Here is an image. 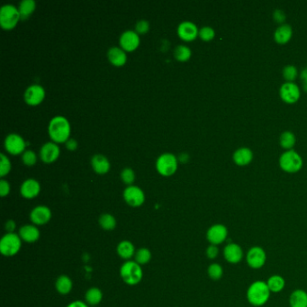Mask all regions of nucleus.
<instances>
[{"label":"nucleus","mask_w":307,"mask_h":307,"mask_svg":"<svg viewBox=\"0 0 307 307\" xmlns=\"http://www.w3.org/2000/svg\"><path fill=\"white\" fill-rule=\"evenodd\" d=\"M223 256L225 261L232 265H237L245 258L244 250L240 244L230 243L223 250Z\"/></svg>","instance_id":"9d476101"},{"label":"nucleus","mask_w":307,"mask_h":307,"mask_svg":"<svg viewBox=\"0 0 307 307\" xmlns=\"http://www.w3.org/2000/svg\"><path fill=\"white\" fill-rule=\"evenodd\" d=\"M60 150L58 143L48 142L41 147L40 158L45 163H52L60 156Z\"/></svg>","instance_id":"f3484780"},{"label":"nucleus","mask_w":307,"mask_h":307,"mask_svg":"<svg viewBox=\"0 0 307 307\" xmlns=\"http://www.w3.org/2000/svg\"><path fill=\"white\" fill-rule=\"evenodd\" d=\"M283 77L289 82H294L298 76V70L295 65H287L283 69Z\"/></svg>","instance_id":"c9c22d12"},{"label":"nucleus","mask_w":307,"mask_h":307,"mask_svg":"<svg viewBox=\"0 0 307 307\" xmlns=\"http://www.w3.org/2000/svg\"><path fill=\"white\" fill-rule=\"evenodd\" d=\"M273 17L277 23H280L281 25H282V23L285 21V13L280 10V9H277V10H275V12H274Z\"/></svg>","instance_id":"a18cd8bd"},{"label":"nucleus","mask_w":307,"mask_h":307,"mask_svg":"<svg viewBox=\"0 0 307 307\" xmlns=\"http://www.w3.org/2000/svg\"><path fill=\"white\" fill-rule=\"evenodd\" d=\"M135 261L138 263L139 265H145L150 262L151 259V252L147 248H141L135 252Z\"/></svg>","instance_id":"72a5a7b5"},{"label":"nucleus","mask_w":307,"mask_h":307,"mask_svg":"<svg viewBox=\"0 0 307 307\" xmlns=\"http://www.w3.org/2000/svg\"><path fill=\"white\" fill-rule=\"evenodd\" d=\"M300 79H301L303 90L304 91H307V68L302 70V72L300 73Z\"/></svg>","instance_id":"49530a36"},{"label":"nucleus","mask_w":307,"mask_h":307,"mask_svg":"<svg viewBox=\"0 0 307 307\" xmlns=\"http://www.w3.org/2000/svg\"><path fill=\"white\" fill-rule=\"evenodd\" d=\"M214 35L215 32L213 27H203L199 29V36L204 41H211L212 39H214Z\"/></svg>","instance_id":"58836bf2"},{"label":"nucleus","mask_w":307,"mask_h":307,"mask_svg":"<svg viewBox=\"0 0 307 307\" xmlns=\"http://www.w3.org/2000/svg\"><path fill=\"white\" fill-rule=\"evenodd\" d=\"M36 8L34 0H23L19 3L18 10L22 20L28 18Z\"/></svg>","instance_id":"c85d7f7f"},{"label":"nucleus","mask_w":307,"mask_h":307,"mask_svg":"<svg viewBox=\"0 0 307 307\" xmlns=\"http://www.w3.org/2000/svg\"><path fill=\"white\" fill-rule=\"evenodd\" d=\"M121 179L124 183L127 184L128 186H131L135 182V173L131 168H124L121 171Z\"/></svg>","instance_id":"ea45409f"},{"label":"nucleus","mask_w":307,"mask_h":307,"mask_svg":"<svg viewBox=\"0 0 307 307\" xmlns=\"http://www.w3.org/2000/svg\"><path fill=\"white\" fill-rule=\"evenodd\" d=\"M67 307H89L86 305V303H84L82 301H74L72 303H70Z\"/></svg>","instance_id":"09e8293b"},{"label":"nucleus","mask_w":307,"mask_h":307,"mask_svg":"<svg viewBox=\"0 0 307 307\" xmlns=\"http://www.w3.org/2000/svg\"><path fill=\"white\" fill-rule=\"evenodd\" d=\"M279 94L282 100L289 104H294L298 101L301 95L298 85L295 82L289 81H286L281 85Z\"/></svg>","instance_id":"ddd939ff"},{"label":"nucleus","mask_w":307,"mask_h":307,"mask_svg":"<svg viewBox=\"0 0 307 307\" xmlns=\"http://www.w3.org/2000/svg\"><path fill=\"white\" fill-rule=\"evenodd\" d=\"M21 19L18 8L12 4H6L0 8V26L5 30H12Z\"/></svg>","instance_id":"20e7f679"},{"label":"nucleus","mask_w":307,"mask_h":307,"mask_svg":"<svg viewBox=\"0 0 307 307\" xmlns=\"http://www.w3.org/2000/svg\"><path fill=\"white\" fill-rule=\"evenodd\" d=\"M267 285L270 289V292L271 294H277V293H280L284 290L286 287V280L284 277L280 276V275H272L270 276L268 280L266 281Z\"/></svg>","instance_id":"a878e982"},{"label":"nucleus","mask_w":307,"mask_h":307,"mask_svg":"<svg viewBox=\"0 0 307 307\" xmlns=\"http://www.w3.org/2000/svg\"><path fill=\"white\" fill-rule=\"evenodd\" d=\"M30 219L35 225H45L52 219V211L48 206H36L31 212Z\"/></svg>","instance_id":"a211bd4d"},{"label":"nucleus","mask_w":307,"mask_h":307,"mask_svg":"<svg viewBox=\"0 0 307 307\" xmlns=\"http://www.w3.org/2000/svg\"><path fill=\"white\" fill-rule=\"evenodd\" d=\"M72 287L73 284L72 279L66 275H62L57 278L55 288L60 295H68L72 291Z\"/></svg>","instance_id":"cd10ccee"},{"label":"nucleus","mask_w":307,"mask_h":307,"mask_svg":"<svg viewBox=\"0 0 307 307\" xmlns=\"http://www.w3.org/2000/svg\"><path fill=\"white\" fill-rule=\"evenodd\" d=\"M71 124L63 116H56L50 121L48 133L54 143H66L71 135Z\"/></svg>","instance_id":"f03ea898"},{"label":"nucleus","mask_w":307,"mask_h":307,"mask_svg":"<svg viewBox=\"0 0 307 307\" xmlns=\"http://www.w3.org/2000/svg\"><path fill=\"white\" fill-rule=\"evenodd\" d=\"M41 191V185L34 179H27L20 187V194L25 199H32L36 198Z\"/></svg>","instance_id":"6ab92c4d"},{"label":"nucleus","mask_w":307,"mask_h":307,"mask_svg":"<svg viewBox=\"0 0 307 307\" xmlns=\"http://www.w3.org/2000/svg\"><path fill=\"white\" fill-rule=\"evenodd\" d=\"M19 236L27 244H34L40 238V231L35 225H26L19 229Z\"/></svg>","instance_id":"aec40b11"},{"label":"nucleus","mask_w":307,"mask_h":307,"mask_svg":"<svg viewBox=\"0 0 307 307\" xmlns=\"http://www.w3.org/2000/svg\"><path fill=\"white\" fill-rule=\"evenodd\" d=\"M0 157H1L0 177L3 178V177L7 176L8 173L10 172V170H11V161H9V159L4 154H1Z\"/></svg>","instance_id":"e433bc0d"},{"label":"nucleus","mask_w":307,"mask_h":307,"mask_svg":"<svg viewBox=\"0 0 307 307\" xmlns=\"http://www.w3.org/2000/svg\"><path fill=\"white\" fill-rule=\"evenodd\" d=\"M45 90L39 84H34L27 87L25 92V101L30 105H37L43 101Z\"/></svg>","instance_id":"4468645a"},{"label":"nucleus","mask_w":307,"mask_h":307,"mask_svg":"<svg viewBox=\"0 0 307 307\" xmlns=\"http://www.w3.org/2000/svg\"><path fill=\"white\" fill-rule=\"evenodd\" d=\"M233 161L239 166H245L251 163L253 159V152L250 148L242 147L234 151L232 155Z\"/></svg>","instance_id":"5701e85b"},{"label":"nucleus","mask_w":307,"mask_h":307,"mask_svg":"<svg viewBox=\"0 0 307 307\" xmlns=\"http://www.w3.org/2000/svg\"><path fill=\"white\" fill-rule=\"evenodd\" d=\"M98 222H99V225L101 226V228L104 229L105 231H112L116 228V218L114 217L112 214H102L101 216L99 217Z\"/></svg>","instance_id":"f704fd0d"},{"label":"nucleus","mask_w":307,"mask_h":307,"mask_svg":"<svg viewBox=\"0 0 307 307\" xmlns=\"http://www.w3.org/2000/svg\"><path fill=\"white\" fill-rule=\"evenodd\" d=\"M102 298H103L102 291L100 289H97V288H92V289H89L86 292V295H85V299H86V303L90 304V305H97L101 302Z\"/></svg>","instance_id":"c756f323"},{"label":"nucleus","mask_w":307,"mask_h":307,"mask_svg":"<svg viewBox=\"0 0 307 307\" xmlns=\"http://www.w3.org/2000/svg\"><path fill=\"white\" fill-rule=\"evenodd\" d=\"M271 292L266 281L256 280L249 286L246 291V298L249 303L254 307L265 305L270 299Z\"/></svg>","instance_id":"f257e3e1"},{"label":"nucleus","mask_w":307,"mask_h":307,"mask_svg":"<svg viewBox=\"0 0 307 307\" xmlns=\"http://www.w3.org/2000/svg\"><path fill=\"white\" fill-rule=\"evenodd\" d=\"M117 253L120 258L124 259H130L135 255V249L134 244L129 240H122L117 246Z\"/></svg>","instance_id":"bb28decb"},{"label":"nucleus","mask_w":307,"mask_h":307,"mask_svg":"<svg viewBox=\"0 0 307 307\" xmlns=\"http://www.w3.org/2000/svg\"><path fill=\"white\" fill-rule=\"evenodd\" d=\"M124 200L127 203L129 206L133 207H138L143 205L145 201V195L142 188L137 187V186H128L124 190Z\"/></svg>","instance_id":"f8f14e48"},{"label":"nucleus","mask_w":307,"mask_h":307,"mask_svg":"<svg viewBox=\"0 0 307 307\" xmlns=\"http://www.w3.org/2000/svg\"><path fill=\"white\" fill-rule=\"evenodd\" d=\"M141 42L139 34L134 30L124 31L119 38L121 48L126 52H133L138 48Z\"/></svg>","instance_id":"2eb2a0df"},{"label":"nucleus","mask_w":307,"mask_h":307,"mask_svg":"<svg viewBox=\"0 0 307 307\" xmlns=\"http://www.w3.org/2000/svg\"><path fill=\"white\" fill-rule=\"evenodd\" d=\"M22 161L27 166H34L37 161V155L34 150H26L22 154Z\"/></svg>","instance_id":"4c0bfd02"},{"label":"nucleus","mask_w":307,"mask_h":307,"mask_svg":"<svg viewBox=\"0 0 307 307\" xmlns=\"http://www.w3.org/2000/svg\"><path fill=\"white\" fill-rule=\"evenodd\" d=\"M191 55V49L187 45H178L174 50V56L180 61H187L190 59Z\"/></svg>","instance_id":"2f4dec72"},{"label":"nucleus","mask_w":307,"mask_h":307,"mask_svg":"<svg viewBox=\"0 0 307 307\" xmlns=\"http://www.w3.org/2000/svg\"><path fill=\"white\" fill-rule=\"evenodd\" d=\"M293 34L292 27L289 24H282L274 33V39L279 45H285L291 39Z\"/></svg>","instance_id":"b1692460"},{"label":"nucleus","mask_w":307,"mask_h":307,"mask_svg":"<svg viewBox=\"0 0 307 307\" xmlns=\"http://www.w3.org/2000/svg\"><path fill=\"white\" fill-rule=\"evenodd\" d=\"M22 246V239L15 232L5 234L0 240V251L6 257H12L18 253Z\"/></svg>","instance_id":"423d86ee"},{"label":"nucleus","mask_w":307,"mask_h":307,"mask_svg":"<svg viewBox=\"0 0 307 307\" xmlns=\"http://www.w3.org/2000/svg\"><path fill=\"white\" fill-rule=\"evenodd\" d=\"M109 61L116 67L124 66L127 61V55L124 50L121 47H111L107 52Z\"/></svg>","instance_id":"412c9836"},{"label":"nucleus","mask_w":307,"mask_h":307,"mask_svg":"<svg viewBox=\"0 0 307 307\" xmlns=\"http://www.w3.org/2000/svg\"><path fill=\"white\" fill-rule=\"evenodd\" d=\"M65 144H66V148H67L68 150H71V151H74V150H77L78 146H79L78 142L76 141L75 139L73 138L69 139L67 142L65 143Z\"/></svg>","instance_id":"c03bdc74"},{"label":"nucleus","mask_w":307,"mask_h":307,"mask_svg":"<svg viewBox=\"0 0 307 307\" xmlns=\"http://www.w3.org/2000/svg\"><path fill=\"white\" fill-rule=\"evenodd\" d=\"M245 260L252 270H260L267 262L266 251L260 246H252L246 252Z\"/></svg>","instance_id":"6e6552de"},{"label":"nucleus","mask_w":307,"mask_h":307,"mask_svg":"<svg viewBox=\"0 0 307 307\" xmlns=\"http://www.w3.org/2000/svg\"><path fill=\"white\" fill-rule=\"evenodd\" d=\"M178 35L184 41H190L199 36V28L195 23L183 21L180 23L177 29Z\"/></svg>","instance_id":"dca6fc26"},{"label":"nucleus","mask_w":307,"mask_h":307,"mask_svg":"<svg viewBox=\"0 0 307 307\" xmlns=\"http://www.w3.org/2000/svg\"><path fill=\"white\" fill-rule=\"evenodd\" d=\"M188 159H189V156H188V154H180V156L178 158V160L180 161V162H187L188 161Z\"/></svg>","instance_id":"8fccbe9b"},{"label":"nucleus","mask_w":307,"mask_h":307,"mask_svg":"<svg viewBox=\"0 0 307 307\" xmlns=\"http://www.w3.org/2000/svg\"><path fill=\"white\" fill-rule=\"evenodd\" d=\"M15 226H16V225H15V221L8 220L5 225V228L7 230L8 233H11V232H14V231H15Z\"/></svg>","instance_id":"de8ad7c7"},{"label":"nucleus","mask_w":307,"mask_h":307,"mask_svg":"<svg viewBox=\"0 0 307 307\" xmlns=\"http://www.w3.org/2000/svg\"><path fill=\"white\" fill-rule=\"evenodd\" d=\"M178 162L179 160L174 154L165 152L158 157L156 169L162 176H171L178 169Z\"/></svg>","instance_id":"0eeeda50"},{"label":"nucleus","mask_w":307,"mask_h":307,"mask_svg":"<svg viewBox=\"0 0 307 307\" xmlns=\"http://www.w3.org/2000/svg\"><path fill=\"white\" fill-rule=\"evenodd\" d=\"M91 166L95 172L101 175L108 172L111 167L108 159L102 154H96L91 158Z\"/></svg>","instance_id":"4be33fe9"},{"label":"nucleus","mask_w":307,"mask_h":307,"mask_svg":"<svg viewBox=\"0 0 307 307\" xmlns=\"http://www.w3.org/2000/svg\"><path fill=\"white\" fill-rule=\"evenodd\" d=\"M27 144L28 143L25 141V139L17 134H10L5 139V149L13 155H18L22 152L24 154Z\"/></svg>","instance_id":"9b49d317"},{"label":"nucleus","mask_w":307,"mask_h":307,"mask_svg":"<svg viewBox=\"0 0 307 307\" xmlns=\"http://www.w3.org/2000/svg\"><path fill=\"white\" fill-rule=\"evenodd\" d=\"M207 275L212 280H220L224 276V268L218 263H212L207 268Z\"/></svg>","instance_id":"473e14b6"},{"label":"nucleus","mask_w":307,"mask_h":307,"mask_svg":"<svg viewBox=\"0 0 307 307\" xmlns=\"http://www.w3.org/2000/svg\"><path fill=\"white\" fill-rule=\"evenodd\" d=\"M10 189H11V187H10V184L8 183V181L4 179L0 180V195L2 198L7 196L10 193Z\"/></svg>","instance_id":"37998d69"},{"label":"nucleus","mask_w":307,"mask_h":307,"mask_svg":"<svg viewBox=\"0 0 307 307\" xmlns=\"http://www.w3.org/2000/svg\"><path fill=\"white\" fill-rule=\"evenodd\" d=\"M290 307H307V292L303 289L294 290L289 299Z\"/></svg>","instance_id":"393cba45"},{"label":"nucleus","mask_w":307,"mask_h":307,"mask_svg":"<svg viewBox=\"0 0 307 307\" xmlns=\"http://www.w3.org/2000/svg\"><path fill=\"white\" fill-rule=\"evenodd\" d=\"M150 30V23L147 20L142 19L135 25V32L138 34H146L148 31Z\"/></svg>","instance_id":"a19ab883"},{"label":"nucleus","mask_w":307,"mask_h":307,"mask_svg":"<svg viewBox=\"0 0 307 307\" xmlns=\"http://www.w3.org/2000/svg\"><path fill=\"white\" fill-rule=\"evenodd\" d=\"M279 165L281 169L287 172H297L303 167V160L296 150H288L281 154Z\"/></svg>","instance_id":"39448f33"},{"label":"nucleus","mask_w":307,"mask_h":307,"mask_svg":"<svg viewBox=\"0 0 307 307\" xmlns=\"http://www.w3.org/2000/svg\"><path fill=\"white\" fill-rule=\"evenodd\" d=\"M229 231L227 226L223 224L211 225L206 232V240L212 245L219 246L227 240Z\"/></svg>","instance_id":"1a4fd4ad"},{"label":"nucleus","mask_w":307,"mask_h":307,"mask_svg":"<svg viewBox=\"0 0 307 307\" xmlns=\"http://www.w3.org/2000/svg\"><path fill=\"white\" fill-rule=\"evenodd\" d=\"M296 136L290 131H283L279 138L281 146L287 150H292L293 147L296 144Z\"/></svg>","instance_id":"7c9ffc66"},{"label":"nucleus","mask_w":307,"mask_h":307,"mask_svg":"<svg viewBox=\"0 0 307 307\" xmlns=\"http://www.w3.org/2000/svg\"><path fill=\"white\" fill-rule=\"evenodd\" d=\"M206 257L209 259H215L218 258L220 254V250L216 245H212L210 244L208 247L206 248Z\"/></svg>","instance_id":"79ce46f5"},{"label":"nucleus","mask_w":307,"mask_h":307,"mask_svg":"<svg viewBox=\"0 0 307 307\" xmlns=\"http://www.w3.org/2000/svg\"><path fill=\"white\" fill-rule=\"evenodd\" d=\"M120 275L122 279L127 285H137L143 278V272L141 265L136 261H126L121 267Z\"/></svg>","instance_id":"7ed1b4c3"}]
</instances>
